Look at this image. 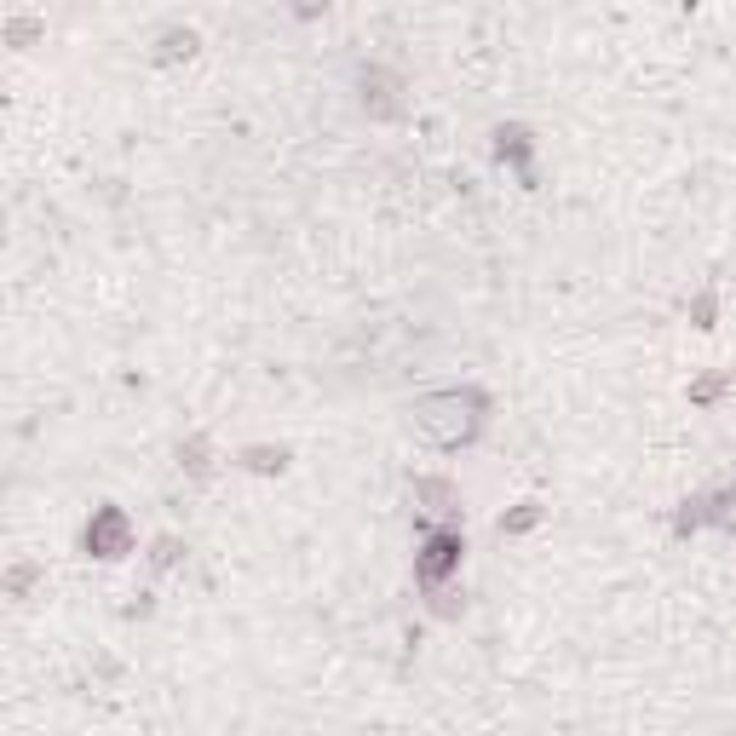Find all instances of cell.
I'll return each instance as SVG.
<instances>
[{
	"mask_svg": "<svg viewBox=\"0 0 736 736\" xmlns=\"http://www.w3.org/2000/svg\"><path fill=\"white\" fill-rule=\"evenodd\" d=\"M455 552H460V541H455V535H437L432 547H426V558H420V575H426V581H437V575H443L449 564H455Z\"/></svg>",
	"mask_w": 736,
	"mask_h": 736,
	"instance_id": "7a4b0ae2",
	"label": "cell"
},
{
	"mask_svg": "<svg viewBox=\"0 0 736 736\" xmlns=\"http://www.w3.org/2000/svg\"><path fill=\"white\" fill-rule=\"evenodd\" d=\"M478 397H460V391H443V397H426L420 409H414V426L432 437V443H443V449H455V443H466L472 437V426H478Z\"/></svg>",
	"mask_w": 736,
	"mask_h": 736,
	"instance_id": "6da1fadb",
	"label": "cell"
}]
</instances>
